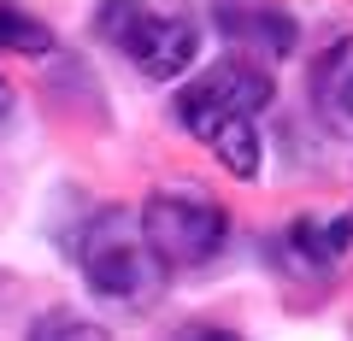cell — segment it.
Returning <instances> with one entry per match:
<instances>
[{
	"instance_id": "obj_1",
	"label": "cell",
	"mask_w": 353,
	"mask_h": 341,
	"mask_svg": "<svg viewBox=\"0 0 353 341\" xmlns=\"http://www.w3.org/2000/svg\"><path fill=\"white\" fill-rule=\"evenodd\" d=\"M77 259H83L88 289L118 300V306H148L165 294V265H159V253L148 247L136 212H101L83 229Z\"/></svg>"
},
{
	"instance_id": "obj_2",
	"label": "cell",
	"mask_w": 353,
	"mask_h": 341,
	"mask_svg": "<svg viewBox=\"0 0 353 341\" xmlns=\"http://www.w3.org/2000/svg\"><path fill=\"white\" fill-rule=\"evenodd\" d=\"M101 36L124 48V59L136 65L148 83H176L189 76L194 53H201V30L189 18L153 12L141 0H106L101 6Z\"/></svg>"
},
{
	"instance_id": "obj_3",
	"label": "cell",
	"mask_w": 353,
	"mask_h": 341,
	"mask_svg": "<svg viewBox=\"0 0 353 341\" xmlns=\"http://www.w3.org/2000/svg\"><path fill=\"white\" fill-rule=\"evenodd\" d=\"M136 224H141V236H148V247L159 253L165 271L171 265H206V259L224 247V236H230L224 206H218L212 194H201V189L153 194Z\"/></svg>"
},
{
	"instance_id": "obj_4",
	"label": "cell",
	"mask_w": 353,
	"mask_h": 341,
	"mask_svg": "<svg viewBox=\"0 0 353 341\" xmlns=\"http://www.w3.org/2000/svg\"><path fill=\"white\" fill-rule=\"evenodd\" d=\"M176 118L189 124V136H201L206 147H212V159L224 165L230 177H241V183L259 177V130H253V118L224 112V106H206V101H194V94H176Z\"/></svg>"
},
{
	"instance_id": "obj_5",
	"label": "cell",
	"mask_w": 353,
	"mask_h": 341,
	"mask_svg": "<svg viewBox=\"0 0 353 341\" xmlns=\"http://www.w3.org/2000/svg\"><path fill=\"white\" fill-rule=\"evenodd\" d=\"M183 94H194V101H206V106H224V112H241V118H259V106H271V76L253 59H236V53H230V59H218L201 83H189Z\"/></svg>"
},
{
	"instance_id": "obj_6",
	"label": "cell",
	"mask_w": 353,
	"mask_h": 341,
	"mask_svg": "<svg viewBox=\"0 0 353 341\" xmlns=\"http://www.w3.org/2000/svg\"><path fill=\"white\" fill-rule=\"evenodd\" d=\"M312 106L336 136H353V36L330 41L312 65Z\"/></svg>"
},
{
	"instance_id": "obj_7",
	"label": "cell",
	"mask_w": 353,
	"mask_h": 341,
	"mask_svg": "<svg viewBox=\"0 0 353 341\" xmlns=\"http://www.w3.org/2000/svg\"><path fill=\"white\" fill-rule=\"evenodd\" d=\"M289 241L312 259V265H336L341 253H347L353 241V218H330V224H318V218H301V224L289 229Z\"/></svg>"
},
{
	"instance_id": "obj_8",
	"label": "cell",
	"mask_w": 353,
	"mask_h": 341,
	"mask_svg": "<svg viewBox=\"0 0 353 341\" xmlns=\"http://www.w3.org/2000/svg\"><path fill=\"white\" fill-rule=\"evenodd\" d=\"M0 48L6 53H53V30L41 18L18 12V6H0Z\"/></svg>"
},
{
	"instance_id": "obj_9",
	"label": "cell",
	"mask_w": 353,
	"mask_h": 341,
	"mask_svg": "<svg viewBox=\"0 0 353 341\" xmlns=\"http://www.w3.org/2000/svg\"><path fill=\"white\" fill-rule=\"evenodd\" d=\"M30 341H112L101 324H88V318H77V312H53V318H41L36 329H30Z\"/></svg>"
},
{
	"instance_id": "obj_10",
	"label": "cell",
	"mask_w": 353,
	"mask_h": 341,
	"mask_svg": "<svg viewBox=\"0 0 353 341\" xmlns=\"http://www.w3.org/2000/svg\"><path fill=\"white\" fill-rule=\"evenodd\" d=\"M253 30H259V48L271 53V59L294 48V18L277 12V6H259V12H253Z\"/></svg>"
},
{
	"instance_id": "obj_11",
	"label": "cell",
	"mask_w": 353,
	"mask_h": 341,
	"mask_svg": "<svg viewBox=\"0 0 353 341\" xmlns=\"http://www.w3.org/2000/svg\"><path fill=\"white\" fill-rule=\"evenodd\" d=\"M171 341H241L236 329H218V324H189V329H176Z\"/></svg>"
},
{
	"instance_id": "obj_12",
	"label": "cell",
	"mask_w": 353,
	"mask_h": 341,
	"mask_svg": "<svg viewBox=\"0 0 353 341\" xmlns=\"http://www.w3.org/2000/svg\"><path fill=\"white\" fill-rule=\"evenodd\" d=\"M6 112H12V83L0 76V124H6Z\"/></svg>"
}]
</instances>
